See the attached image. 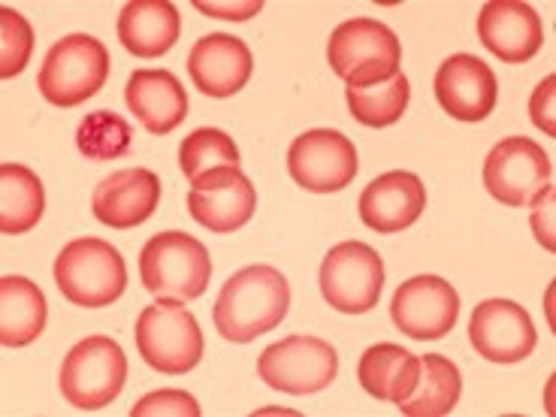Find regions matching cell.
Listing matches in <instances>:
<instances>
[{
	"mask_svg": "<svg viewBox=\"0 0 556 417\" xmlns=\"http://www.w3.org/2000/svg\"><path fill=\"white\" fill-rule=\"evenodd\" d=\"M291 306L288 278L276 266H245L237 276L227 278L212 308L215 327L230 342H254L257 336L276 330Z\"/></svg>",
	"mask_w": 556,
	"mask_h": 417,
	"instance_id": "1",
	"label": "cell"
},
{
	"mask_svg": "<svg viewBox=\"0 0 556 417\" xmlns=\"http://www.w3.org/2000/svg\"><path fill=\"white\" fill-rule=\"evenodd\" d=\"M212 276L206 245L181 230L157 233L139 251V278L154 300L191 303L203 296Z\"/></svg>",
	"mask_w": 556,
	"mask_h": 417,
	"instance_id": "2",
	"label": "cell"
},
{
	"mask_svg": "<svg viewBox=\"0 0 556 417\" xmlns=\"http://www.w3.org/2000/svg\"><path fill=\"white\" fill-rule=\"evenodd\" d=\"M55 285L73 306H112L127 288V266L110 242L94 237L73 239L58 254Z\"/></svg>",
	"mask_w": 556,
	"mask_h": 417,
	"instance_id": "3",
	"label": "cell"
},
{
	"mask_svg": "<svg viewBox=\"0 0 556 417\" xmlns=\"http://www.w3.org/2000/svg\"><path fill=\"white\" fill-rule=\"evenodd\" d=\"M110 52L91 34H70L49 49L40 67V94L61 110L94 98L110 79Z\"/></svg>",
	"mask_w": 556,
	"mask_h": 417,
	"instance_id": "4",
	"label": "cell"
},
{
	"mask_svg": "<svg viewBox=\"0 0 556 417\" xmlns=\"http://www.w3.org/2000/svg\"><path fill=\"white\" fill-rule=\"evenodd\" d=\"M327 61L339 79L354 88L388 83L400 73L403 46L396 34L376 18H351L333 30L327 42Z\"/></svg>",
	"mask_w": 556,
	"mask_h": 417,
	"instance_id": "5",
	"label": "cell"
},
{
	"mask_svg": "<svg viewBox=\"0 0 556 417\" xmlns=\"http://www.w3.org/2000/svg\"><path fill=\"white\" fill-rule=\"evenodd\" d=\"M127 381V357L110 336H88L61 363V393L83 412H98L118 400Z\"/></svg>",
	"mask_w": 556,
	"mask_h": 417,
	"instance_id": "6",
	"label": "cell"
},
{
	"mask_svg": "<svg viewBox=\"0 0 556 417\" xmlns=\"http://www.w3.org/2000/svg\"><path fill=\"white\" fill-rule=\"evenodd\" d=\"M137 345L142 361L164 376H185L203 361V330L185 303L157 300L142 308L137 320Z\"/></svg>",
	"mask_w": 556,
	"mask_h": 417,
	"instance_id": "7",
	"label": "cell"
},
{
	"mask_svg": "<svg viewBox=\"0 0 556 417\" xmlns=\"http://www.w3.org/2000/svg\"><path fill=\"white\" fill-rule=\"evenodd\" d=\"M336 372H339V354L318 336H288L257 357V376L273 390L291 396L327 390L336 381Z\"/></svg>",
	"mask_w": 556,
	"mask_h": 417,
	"instance_id": "8",
	"label": "cell"
},
{
	"mask_svg": "<svg viewBox=\"0 0 556 417\" xmlns=\"http://www.w3.org/2000/svg\"><path fill=\"white\" fill-rule=\"evenodd\" d=\"M384 288V264L366 242H342L320 264V293L327 306L345 315H363L378 306Z\"/></svg>",
	"mask_w": 556,
	"mask_h": 417,
	"instance_id": "9",
	"label": "cell"
},
{
	"mask_svg": "<svg viewBox=\"0 0 556 417\" xmlns=\"http://www.w3.org/2000/svg\"><path fill=\"white\" fill-rule=\"evenodd\" d=\"M551 154L527 137H508L484 161V188L490 197L511 208L529 206L544 188H551Z\"/></svg>",
	"mask_w": 556,
	"mask_h": 417,
	"instance_id": "10",
	"label": "cell"
},
{
	"mask_svg": "<svg viewBox=\"0 0 556 417\" xmlns=\"http://www.w3.org/2000/svg\"><path fill=\"white\" fill-rule=\"evenodd\" d=\"M288 173L296 185L315 194H333L357 176V149L339 130H308L293 139Z\"/></svg>",
	"mask_w": 556,
	"mask_h": 417,
	"instance_id": "11",
	"label": "cell"
},
{
	"mask_svg": "<svg viewBox=\"0 0 556 417\" xmlns=\"http://www.w3.org/2000/svg\"><path fill=\"white\" fill-rule=\"evenodd\" d=\"M390 318L396 330L417 342H435L454 330L459 318V296L445 278L415 276L393 293Z\"/></svg>",
	"mask_w": 556,
	"mask_h": 417,
	"instance_id": "12",
	"label": "cell"
},
{
	"mask_svg": "<svg viewBox=\"0 0 556 417\" xmlns=\"http://www.w3.org/2000/svg\"><path fill=\"white\" fill-rule=\"evenodd\" d=\"M188 208L194 222L212 233H237L239 227L254 218L257 194L242 169L222 167L191 185Z\"/></svg>",
	"mask_w": 556,
	"mask_h": 417,
	"instance_id": "13",
	"label": "cell"
},
{
	"mask_svg": "<svg viewBox=\"0 0 556 417\" xmlns=\"http://www.w3.org/2000/svg\"><path fill=\"white\" fill-rule=\"evenodd\" d=\"M472 348L490 363H520L539 345V333L523 306L511 300H484L469 320Z\"/></svg>",
	"mask_w": 556,
	"mask_h": 417,
	"instance_id": "14",
	"label": "cell"
},
{
	"mask_svg": "<svg viewBox=\"0 0 556 417\" xmlns=\"http://www.w3.org/2000/svg\"><path fill=\"white\" fill-rule=\"evenodd\" d=\"M435 100L442 110L457 122H484L490 112L496 110L500 83L496 73L486 67L481 58L451 55L435 73Z\"/></svg>",
	"mask_w": 556,
	"mask_h": 417,
	"instance_id": "15",
	"label": "cell"
},
{
	"mask_svg": "<svg viewBox=\"0 0 556 417\" xmlns=\"http://www.w3.org/2000/svg\"><path fill=\"white\" fill-rule=\"evenodd\" d=\"M478 37L505 64H527L544 46L539 13L520 0H490L478 15Z\"/></svg>",
	"mask_w": 556,
	"mask_h": 417,
	"instance_id": "16",
	"label": "cell"
},
{
	"mask_svg": "<svg viewBox=\"0 0 556 417\" xmlns=\"http://www.w3.org/2000/svg\"><path fill=\"white\" fill-rule=\"evenodd\" d=\"M251 70H254L251 49L230 34H208L197 40L188 55L191 83L208 98H233L249 85Z\"/></svg>",
	"mask_w": 556,
	"mask_h": 417,
	"instance_id": "17",
	"label": "cell"
},
{
	"mask_svg": "<svg viewBox=\"0 0 556 417\" xmlns=\"http://www.w3.org/2000/svg\"><path fill=\"white\" fill-rule=\"evenodd\" d=\"M161 200V179L152 169H118L110 179H103L94 188L91 208L94 218L112 230H130L137 224L149 222Z\"/></svg>",
	"mask_w": 556,
	"mask_h": 417,
	"instance_id": "18",
	"label": "cell"
},
{
	"mask_svg": "<svg viewBox=\"0 0 556 417\" xmlns=\"http://www.w3.org/2000/svg\"><path fill=\"white\" fill-rule=\"evenodd\" d=\"M427 191L415 173H384L361 194V218L376 233H403L424 215Z\"/></svg>",
	"mask_w": 556,
	"mask_h": 417,
	"instance_id": "19",
	"label": "cell"
},
{
	"mask_svg": "<svg viewBox=\"0 0 556 417\" xmlns=\"http://www.w3.org/2000/svg\"><path fill=\"white\" fill-rule=\"evenodd\" d=\"M125 103L154 137H167L188 118V94L169 70H137L127 79Z\"/></svg>",
	"mask_w": 556,
	"mask_h": 417,
	"instance_id": "20",
	"label": "cell"
},
{
	"mask_svg": "<svg viewBox=\"0 0 556 417\" xmlns=\"http://www.w3.org/2000/svg\"><path fill=\"white\" fill-rule=\"evenodd\" d=\"M179 34L181 15L169 0H130L118 15V40L137 58L167 55Z\"/></svg>",
	"mask_w": 556,
	"mask_h": 417,
	"instance_id": "21",
	"label": "cell"
},
{
	"mask_svg": "<svg viewBox=\"0 0 556 417\" xmlns=\"http://www.w3.org/2000/svg\"><path fill=\"white\" fill-rule=\"evenodd\" d=\"M417 376H420V357L400 345H390V342L369 348L357 366L363 390L376 400L396 405L415 390Z\"/></svg>",
	"mask_w": 556,
	"mask_h": 417,
	"instance_id": "22",
	"label": "cell"
},
{
	"mask_svg": "<svg viewBox=\"0 0 556 417\" xmlns=\"http://www.w3.org/2000/svg\"><path fill=\"white\" fill-rule=\"evenodd\" d=\"M46 296L22 276L0 278V342L7 348H25L46 330Z\"/></svg>",
	"mask_w": 556,
	"mask_h": 417,
	"instance_id": "23",
	"label": "cell"
},
{
	"mask_svg": "<svg viewBox=\"0 0 556 417\" xmlns=\"http://www.w3.org/2000/svg\"><path fill=\"white\" fill-rule=\"evenodd\" d=\"M46 208L40 176L22 164L0 167V233L18 237L34 230Z\"/></svg>",
	"mask_w": 556,
	"mask_h": 417,
	"instance_id": "24",
	"label": "cell"
},
{
	"mask_svg": "<svg viewBox=\"0 0 556 417\" xmlns=\"http://www.w3.org/2000/svg\"><path fill=\"white\" fill-rule=\"evenodd\" d=\"M459 393L463 378L457 366L442 354H424L415 390L400 403V412L408 417H442L459 403Z\"/></svg>",
	"mask_w": 556,
	"mask_h": 417,
	"instance_id": "25",
	"label": "cell"
},
{
	"mask_svg": "<svg viewBox=\"0 0 556 417\" xmlns=\"http://www.w3.org/2000/svg\"><path fill=\"white\" fill-rule=\"evenodd\" d=\"M408 98H412V85L403 73L390 76L388 83L363 85L354 88L348 85V106L351 115L366 127H390L403 118L408 110Z\"/></svg>",
	"mask_w": 556,
	"mask_h": 417,
	"instance_id": "26",
	"label": "cell"
},
{
	"mask_svg": "<svg viewBox=\"0 0 556 417\" xmlns=\"http://www.w3.org/2000/svg\"><path fill=\"white\" fill-rule=\"evenodd\" d=\"M179 167L191 185L203 179L206 173H215V169L239 167L237 142L218 127H200L181 142Z\"/></svg>",
	"mask_w": 556,
	"mask_h": 417,
	"instance_id": "27",
	"label": "cell"
},
{
	"mask_svg": "<svg viewBox=\"0 0 556 417\" xmlns=\"http://www.w3.org/2000/svg\"><path fill=\"white\" fill-rule=\"evenodd\" d=\"M134 130L118 112L98 110L88 112L76 130V146L88 161H115L130 152Z\"/></svg>",
	"mask_w": 556,
	"mask_h": 417,
	"instance_id": "28",
	"label": "cell"
},
{
	"mask_svg": "<svg viewBox=\"0 0 556 417\" xmlns=\"http://www.w3.org/2000/svg\"><path fill=\"white\" fill-rule=\"evenodd\" d=\"M30 52H34V30L28 18L15 13L10 7L0 10V76L13 79L28 67Z\"/></svg>",
	"mask_w": 556,
	"mask_h": 417,
	"instance_id": "29",
	"label": "cell"
},
{
	"mask_svg": "<svg viewBox=\"0 0 556 417\" xmlns=\"http://www.w3.org/2000/svg\"><path fill=\"white\" fill-rule=\"evenodd\" d=\"M200 417V405L191 393L185 390H154L149 396H142L130 417Z\"/></svg>",
	"mask_w": 556,
	"mask_h": 417,
	"instance_id": "30",
	"label": "cell"
},
{
	"mask_svg": "<svg viewBox=\"0 0 556 417\" xmlns=\"http://www.w3.org/2000/svg\"><path fill=\"white\" fill-rule=\"evenodd\" d=\"M554 98H556V76H547L539 91L532 94L529 100V115L535 127H542L547 137H556V125H554Z\"/></svg>",
	"mask_w": 556,
	"mask_h": 417,
	"instance_id": "31",
	"label": "cell"
},
{
	"mask_svg": "<svg viewBox=\"0 0 556 417\" xmlns=\"http://www.w3.org/2000/svg\"><path fill=\"white\" fill-rule=\"evenodd\" d=\"M194 7L200 13L215 15V18H233V22H245V18L264 10L261 0H245V3H206V0H197Z\"/></svg>",
	"mask_w": 556,
	"mask_h": 417,
	"instance_id": "32",
	"label": "cell"
}]
</instances>
